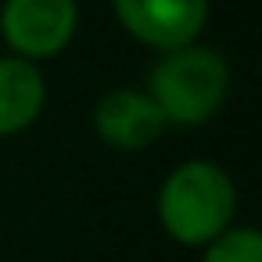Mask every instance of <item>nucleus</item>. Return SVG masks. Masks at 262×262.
<instances>
[{
  "instance_id": "obj_2",
  "label": "nucleus",
  "mask_w": 262,
  "mask_h": 262,
  "mask_svg": "<svg viewBox=\"0 0 262 262\" xmlns=\"http://www.w3.org/2000/svg\"><path fill=\"white\" fill-rule=\"evenodd\" d=\"M144 90L162 108L169 126H201L223 108L230 94V65L215 47L205 43L162 51Z\"/></svg>"
},
{
  "instance_id": "obj_5",
  "label": "nucleus",
  "mask_w": 262,
  "mask_h": 262,
  "mask_svg": "<svg viewBox=\"0 0 262 262\" xmlns=\"http://www.w3.org/2000/svg\"><path fill=\"white\" fill-rule=\"evenodd\" d=\"M94 129L115 151H144L169 129V122L147 90L115 86L94 104Z\"/></svg>"
},
{
  "instance_id": "obj_6",
  "label": "nucleus",
  "mask_w": 262,
  "mask_h": 262,
  "mask_svg": "<svg viewBox=\"0 0 262 262\" xmlns=\"http://www.w3.org/2000/svg\"><path fill=\"white\" fill-rule=\"evenodd\" d=\"M47 104V83L40 65L4 54L0 58V137L26 133Z\"/></svg>"
},
{
  "instance_id": "obj_7",
  "label": "nucleus",
  "mask_w": 262,
  "mask_h": 262,
  "mask_svg": "<svg viewBox=\"0 0 262 262\" xmlns=\"http://www.w3.org/2000/svg\"><path fill=\"white\" fill-rule=\"evenodd\" d=\"M201 262H262V233L255 226H230L205 244Z\"/></svg>"
},
{
  "instance_id": "obj_3",
  "label": "nucleus",
  "mask_w": 262,
  "mask_h": 262,
  "mask_svg": "<svg viewBox=\"0 0 262 262\" xmlns=\"http://www.w3.org/2000/svg\"><path fill=\"white\" fill-rule=\"evenodd\" d=\"M79 26V0H4L0 36L15 58L33 65L58 58Z\"/></svg>"
},
{
  "instance_id": "obj_4",
  "label": "nucleus",
  "mask_w": 262,
  "mask_h": 262,
  "mask_svg": "<svg viewBox=\"0 0 262 262\" xmlns=\"http://www.w3.org/2000/svg\"><path fill=\"white\" fill-rule=\"evenodd\" d=\"M119 26L151 51L198 43L212 4L208 0H112Z\"/></svg>"
},
{
  "instance_id": "obj_1",
  "label": "nucleus",
  "mask_w": 262,
  "mask_h": 262,
  "mask_svg": "<svg viewBox=\"0 0 262 262\" xmlns=\"http://www.w3.org/2000/svg\"><path fill=\"white\" fill-rule=\"evenodd\" d=\"M233 176L212 158L180 162L158 187V223L176 244L205 248L233 226Z\"/></svg>"
}]
</instances>
